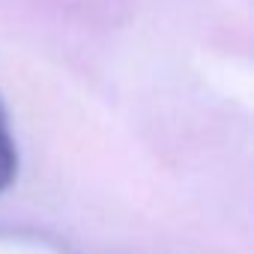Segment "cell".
I'll list each match as a JSON object with an SVG mask.
<instances>
[{"label": "cell", "mask_w": 254, "mask_h": 254, "mask_svg": "<svg viewBox=\"0 0 254 254\" xmlns=\"http://www.w3.org/2000/svg\"><path fill=\"white\" fill-rule=\"evenodd\" d=\"M15 177H18V144L12 135L6 105L0 99V194L15 183Z\"/></svg>", "instance_id": "1"}]
</instances>
